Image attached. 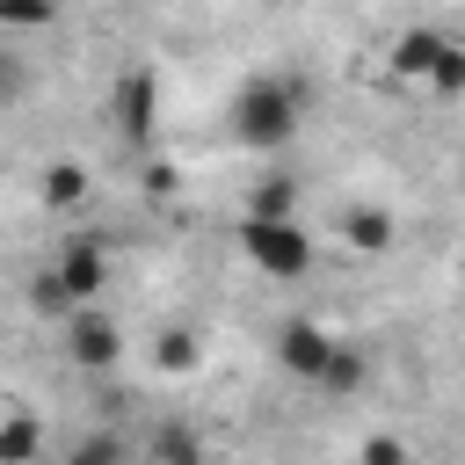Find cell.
I'll return each mask as SVG.
<instances>
[{
    "label": "cell",
    "mask_w": 465,
    "mask_h": 465,
    "mask_svg": "<svg viewBox=\"0 0 465 465\" xmlns=\"http://www.w3.org/2000/svg\"><path fill=\"white\" fill-rule=\"evenodd\" d=\"M298 124H305V80H291V73H254L225 102V131L247 153H283L298 138Z\"/></svg>",
    "instance_id": "cell-1"
},
{
    "label": "cell",
    "mask_w": 465,
    "mask_h": 465,
    "mask_svg": "<svg viewBox=\"0 0 465 465\" xmlns=\"http://www.w3.org/2000/svg\"><path fill=\"white\" fill-rule=\"evenodd\" d=\"M102 291H109V247H102L94 232H73V240L51 254V269H36L29 305L51 312V320H65V312H80V305H102Z\"/></svg>",
    "instance_id": "cell-2"
},
{
    "label": "cell",
    "mask_w": 465,
    "mask_h": 465,
    "mask_svg": "<svg viewBox=\"0 0 465 465\" xmlns=\"http://www.w3.org/2000/svg\"><path fill=\"white\" fill-rule=\"evenodd\" d=\"M232 240H240V254L269 276V283H305L312 276V232L298 225V211H240V225H232Z\"/></svg>",
    "instance_id": "cell-3"
},
{
    "label": "cell",
    "mask_w": 465,
    "mask_h": 465,
    "mask_svg": "<svg viewBox=\"0 0 465 465\" xmlns=\"http://www.w3.org/2000/svg\"><path fill=\"white\" fill-rule=\"evenodd\" d=\"M109 124L124 131V145H153V131H160V73L153 65H124L109 80Z\"/></svg>",
    "instance_id": "cell-4"
},
{
    "label": "cell",
    "mask_w": 465,
    "mask_h": 465,
    "mask_svg": "<svg viewBox=\"0 0 465 465\" xmlns=\"http://www.w3.org/2000/svg\"><path fill=\"white\" fill-rule=\"evenodd\" d=\"M65 356H73L80 371H116L124 327H116L102 305H80V312H65Z\"/></svg>",
    "instance_id": "cell-5"
},
{
    "label": "cell",
    "mask_w": 465,
    "mask_h": 465,
    "mask_svg": "<svg viewBox=\"0 0 465 465\" xmlns=\"http://www.w3.org/2000/svg\"><path fill=\"white\" fill-rule=\"evenodd\" d=\"M334 349H341V341H334L320 320H283V327H276V363H283L291 378H305V385H320V371H327Z\"/></svg>",
    "instance_id": "cell-6"
},
{
    "label": "cell",
    "mask_w": 465,
    "mask_h": 465,
    "mask_svg": "<svg viewBox=\"0 0 465 465\" xmlns=\"http://www.w3.org/2000/svg\"><path fill=\"white\" fill-rule=\"evenodd\" d=\"M443 44H450L443 29H400V36H392V73H400V80H429L436 58H443Z\"/></svg>",
    "instance_id": "cell-7"
},
{
    "label": "cell",
    "mask_w": 465,
    "mask_h": 465,
    "mask_svg": "<svg viewBox=\"0 0 465 465\" xmlns=\"http://www.w3.org/2000/svg\"><path fill=\"white\" fill-rule=\"evenodd\" d=\"M341 232H349L356 254H385V247H392V211H378V203H349V211H341Z\"/></svg>",
    "instance_id": "cell-8"
},
{
    "label": "cell",
    "mask_w": 465,
    "mask_h": 465,
    "mask_svg": "<svg viewBox=\"0 0 465 465\" xmlns=\"http://www.w3.org/2000/svg\"><path fill=\"white\" fill-rule=\"evenodd\" d=\"M36 196H44L51 211H80V203H87V167H80V160H51L44 182H36Z\"/></svg>",
    "instance_id": "cell-9"
},
{
    "label": "cell",
    "mask_w": 465,
    "mask_h": 465,
    "mask_svg": "<svg viewBox=\"0 0 465 465\" xmlns=\"http://www.w3.org/2000/svg\"><path fill=\"white\" fill-rule=\"evenodd\" d=\"M356 385H363V356L341 341V349L327 356V371H320V392H356Z\"/></svg>",
    "instance_id": "cell-10"
},
{
    "label": "cell",
    "mask_w": 465,
    "mask_h": 465,
    "mask_svg": "<svg viewBox=\"0 0 465 465\" xmlns=\"http://www.w3.org/2000/svg\"><path fill=\"white\" fill-rule=\"evenodd\" d=\"M421 87H429V94H443V102H450V94H465V44H443V58H436V73H429Z\"/></svg>",
    "instance_id": "cell-11"
},
{
    "label": "cell",
    "mask_w": 465,
    "mask_h": 465,
    "mask_svg": "<svg viewBox=\"0 0 465 465\" xmlns=\"http://www.w3.org/2000/svg\"><path fill=\"white\" fill-rule=\"evenodd\" d=\"M58 0H0V29H51Z\"/></svg>",
    "instance_id": "cell-12"
},
{
    "label": "cell",
    "mask_w": 465,
    "mask_h": 465,
    "mask_svg": "<svg viewBox=\"0 0 465 465\" xmlns=\"http://www.w3.org/2000/svg\"><path fill=\"white\" fill-rule=\"evenodd\" d=\"M153 356H160V371H196V334H182V327H167Z\"/></svg>",
    "instance_id": "cell-13"
},
{
    "label": "cell",
    "mask_w": 465,
    "mask_h": 465,
    "mask_svg": "<svg viewBox=\"0 0 465 465\" xmlns=\"http://www.w3.org/2000/svg\"><path fill=\"white\" fill-rule=\"evenodd\" d=\"M36 450H44L36 421H7V429H0V458H36Z\"/></svg>",
    "instance_id": "cell-14"
},
{
    "label": "cell",
    "mask_w": 465,
    "mask_h": 465,
    "mask_svg": "<svg viewBox=\"0 0 465 465\" xmlns=\"http://www.w3.org/2000/svg\"><path fill=\"white\" fill-rule=\"evenodd\" d=\"M254 211H298V182H291V174L262 182V189H254Z\"/></svg>",
    "instance_id": "cell-15"
},
{
    "label": "cell",
    "mask_w": 465,
    "mask_h": 465,
    "mask_svg": "<svg viewBox=\"0 0 465 465\" xmlns=\"http://www.w3.org/2000/svg\"><path fill=\"white\" fill-rule=\"evenodd\" d=\"M356 458H371V465H392V458H407V443H400V436H371V443H356Z\"/></svg>",
    "instance_id": "cell-16"
},
{
    "label": "cell",
    "mask_w": 465,
    "mask_h": 465,
    "mask_svg": "<svg viewBox=\"0 0 465 465\" xmlns=\"http://www.w3.org/2000/svg\"><path fill=\"white\" fill-rule=\"evenodd\" d=\"M160 450H203V443H196L189 429H160Z\"/></svg>",
    "instance_id": "cell-17"
},
{
    "label": "cell",
    "mask_w": 465,
    "mask_h": 465,
    "mask_svg": "<svg viewBox=\"0 0 465 465\" xmlns=\"http://www.w3.org/2000/svg\"><path fill=\"white\" fill-rule=\"evenodd\" d=\"M0 94H7V102L22 94V65H0Z\"/></svg>",
    "instance_id": "cell-18"
},
{
    "label": "cell",
    "mask_w": 465,
    "mask_h": 465,
    "mask_svg": "<svg viewBox=\"0 0 465 465\" xmlns=\"http://www.w3.org/2000/svg\"><path fill=\"white\" fill-rule=\"evenodd\" d=\"M458 189H465V174H458Z\"/></svg>",
    "instance_id": "cell-19"
}]
</instances>
